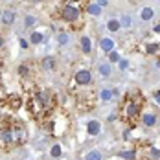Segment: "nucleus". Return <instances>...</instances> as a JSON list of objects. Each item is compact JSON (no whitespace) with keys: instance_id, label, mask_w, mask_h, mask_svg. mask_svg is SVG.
Masks as SVG:
<instances>
[{"instance_id":"1","label":"nucleus","mask_w":160,"mask_h":160,"mask_svg":"<svg viewBox=\"0 0 160 160\" xmlns=\"http://www.w3.org/2000/svg\"><path fill=\"white\" fill-rule=\"evenodd\" d=\"M123 114L129 122H134L142 116V98L138 92H132L129 94L127 103H125V109H123Z\"/></svg>"},{"instance_id":"2","label":"nucleus","mask_w":160,"mask_h":160,"mask_svg":"<svg viewBox=\"0 0 160 160\" xmlns=\"http://www.w3.org/2000/svg\"><path fill=\"white\" fill-rule=\"evenodd\" d=\"M32 101L39 107V109H41V111H48L50 107L53 105V96L50 94L48 90H39V92L33 96Z\"/></svg>"},{"instance_id":"3","label":"nucleus","mask_w":160,"mask_h":160,"mask_svg":"<svg viewBox=\"0 0 160 160\" xmlns=\"http://www.w3.org/2000/svg\"><path fill=\"white\" fill-rule=\"evenodd\" d=\"M61 18L66 20V22H70V24H74L79 18V8L76 4H64L61 8Z\"/></svg>"},{"instance_id":"4","label":"nucleus","mask_w":160,"mask_h":160,"mask_svg":"<svg viewBox=\"0 0 160 160\" xmlns=\"http://www.w3.org/2000/svg\"><path fill=\"white\" fill-rule=\"evenodd\" d=\"M9 131H11V140H13V145H20L24 144V140H26V131L24 127L20 125V123H11L9 125Z\"/></svg>"},{"instance_id":"5","label":"nucleus","mask_w":160,"mask_h":160,"mask_svg":"<svg viewBox=\"0 0 160 160\" xmlns=\"http://www.w3.org/2000/svg\"><path fill=\"white\" fill-rule=\"evenodd\" d=\"M0 147H2V149H9V147H13V140H11L9 125L0 127Z\"/></svg>"},{"instance_id":"6","label":"nucleus","mask_w":160,"mask_h":160,"mask_svg":"<svg viewBox=\"0 0 160 160\" xmlns=\"http://www.w3.org/2000/svg\"><path fill=\"white\" fill-rule=\"evenodd\" d=\"M74 81L78 83V85H88L90 81H92V74H90V70H87V68H81L76 72V78Z\"/></svg>"},{"instance_id":"7","label":"nucleus","mask_w":160,"mask_h":160,"mask_svg":"<svg viewBox=\"0 0 160 160\" xmlns=\"http://www.w3.org/2000/svg\"><path fill=\"white\" fill-rule=\"evenodd\" d=\"M99 131H101L99 122H96V120H90V122L87 123V132H88L90 136H96V134H99Z\"/></svg>"},{"instance_id":"8","label":"nucleus","mask_w":160,"mask_h":160,"mask_svg":"<svg viewBox=\"0 0 160 160\" xmlns=\"http://www.w3.org/2000/svg\"><path fill=\"white\" fill-rule=\"evenodd\" d=\"M142 123H144L145 127H153L157 123V116L151 114V112H145V114H142Z\"/></svg>"},{"instance_id":"9","label":"nucleus","mask_w":160,"mask_h":160,"mask_svg":"<svg viewBox=\"0 0 160 160\" xmlns=\"http://www.w3.org/2000/svg\"><path fill=\"white\" fill-rule=\"evenodd\" d=\"M99 46H101L103 52H109V53H111L112 50H114V41L109 39V37H103V39L99 41Z\"/></svg>"},{"instance_id":"10","label":"nucleus","mask_w":160,"mask_h":160,"mask_svg":"<svg viewBox=\"0 0 160 160\" xmlns=\"http://www.w3.org/2000/svg\"><path fill=\"white\" fill-rule=\"evenodd\" d=\"M2 22H4L6 26L13 24V22H15V11H11V9H8V11H2Z\"/></svg>"},{"instance_id":"11","label":"nucleus","mask_w":160,"mask_h":160,"mask_svg":"<svg viewBox=\"0 0 160 160\" xmlns=\"http://www.w3.org/2000/svg\"><path fill=\"white\" fill-rule=\"evenodd\" d=\"M81 50H83V53H88L92 50V41L88 37H83L81 39Z\"/></svg>"},{"instance_id":"12","label":"nucleus","mask_w":160,"mask_h":160,"mask_svg":"<svg viewBox=\"0 0 160 160\" xmlns=\"http://www.w3.org/2000/svg\"><path fill=\"white\" fill-rule=\"evenodd\" d=\"M107 28H109L111 32H118V30L122 28V22H120L118 18H111V20L107 22Z\"/></svg>"},{"instance_id":"13","label":"nucleus","mask_w":160,"mask_h":160,"mask_svg":"<svg viewBox=\"0 0 160 160\" xmlns=\"http://www.w3.org/2000/svg\"><path fill=\"white\" fill-rule=\"evenodd\" d=\"M42 41H44V35L39 32H33L32 37H30V42H33V44H41Z\"/></svg>"},{"instance_id":"14","label":"nucleus","mask_w":160,"mask_h":160,"mask_svg":"<svg viewBox=\"0 0 160 160\" xmlns=\"http://www.w3.org/2000/svg\"><path fill=\"white\" fill-rule=\"evenodd\" d=\"M87 13H90V15H99V13H101V8H99L98 4H87Z\"/></svg>"},{"instance_id":"15","label":"nucleus","mask_w":160,"mask_h":160,"mask_svg":"<svg viewBox=\"0 0 160 160\" xmlns=\"http://www.w3.org/2000/svg\"><path fill=\"white\" fill-rule=\"evenodd\" d=\"M53 64H55L53 57H44V59H42V68H44V70H53Z\"/></svg>"},{"instance_id":"16","label":"nucleus","mask_w":160,"mask_h":160,"mask_svg":"<svg viewBox=\"0 0 160 160\" xmlns=\"http://www.w3.org/2000/svg\"><path fill=\"white\" fill-rule=\"evenodd\" d=\"M158 50H160V44H158V42H149V44L145 46V52H147V53H151V55H153V53H157Z\"/></svg>"},{"instance_id":"17","label":"nucleus","mask_w":160,"mask_h":160,"mask_svg":"<svg viewBox=\"0 0 160 160\" xmlns=\"http://www.w3.org/2000/svg\"><path fill=\"white\" fill-rule=\"evenodd\" d=\"M99 96H101V101H111L112 98H114V96H112V90H111V88H103Z\"/></svg>"},{"instance_id":"18","label":"nucleus","mask_w":160,"mask_h":160,"mask_svg":"<svg viewBox=\"0 0 160 160\" xmlns=\"http://www.w3.org/2000/svg\"><path fill=\"white\" fill-rule=\"evenodd\" d=\"M61 153H63V149H61V145H59V144L52 145V151H50V155H52L53 158H59V157H61Z\"/></svg>"},{"instance_id":"19","label":"nucleus","mask_w":160,"mask_h":160,"mask_svg":"<svg viewBox=\"0 0 160 160\" xmlns=\"http://www.w3.org/2000/svg\"><path fill=\"white\" fill-rule=\"evenodd\" d=\"M99 74L103 78H109L111 76V64H99Z\"/></svg>"},{"instance_id":"20","label":"nucleus","mask_w":160,"mask_h":160,"mask_svg":"<svg viewBox=\"0 0 160 160\" xmlns=\"http://www.w3.org/2000/svg\"><path fill=\"white\" fill-rule=\"evenodd\" d=\"M18 74H20L22 78H28V76H30V66H28V64H20V66H18Z\"/></svg>"},{"instance_id":"21","label":"nucleus","mask_w":160,"mask_h":160,"mask_svg":"<svg viewBox=\"0 0 160 160\" xmlns=\"http://www.w3.org/2000/svg\"><path fill=\"white\" fill-rule=\"evenodd\" d=\"M142 18H144V20H151V18H153V9H151V8H144V9H142Z\"/></svg>"},{"instance_id":"22","label":"nucleus","mask_w":160,"mask_h":160,"mask_svg":"<svg viewBox=\"0 0 160 160\" xmlns=\"http://www.w3.org/2000/svg\"><path fill=\"white\" fill-rule=\"evenodd\" d=\"M109 61H111V63H120V61H122V57H120V53H118V52H114V50H112L111 53H109Z\"/></svg>"},{"instance_id":"23","label":"nucleus","mask_w":160,"mask_h":160,"mask_svg":"<svg viewBox=\"0 0 160 160\" xmlns=\"http://www.w3.org/2000/svg\"><path fill=\"white\" fill-rule=\"evenodd\" d=\"M87 160H101V153L99 151H90V153H87Z\"/></svg>"},{"instance_id":"24","label":"nucleus","mask_w":160,"mask_h":160,"mask_svg":"<svg viewBox=\"0 0 160 160\" xmlns=\"http://www.w3.org/2000/svg\"><path fill=\"white\" fill-rule=\"evenodd\" d=\"M120 157L122 158H129V160H132L136 155H134V151H120Z\"/></svg>"},{"instance_id":"25","label":"nucleus","mask_w":160,"mask_h":160,"mask_svg":"<svg viewBox=\"0 0 160 160\" xmlns=\"http://www.w3.org/2000/svg\"><path fill=\"white\" fill-rule=\"evenodd\" d=\"M59 42H61V44H66V42H68V35H66V33H59Z\"/></svg>"},{"instance_id":"26","label":"nucleus","mask_w":160,"mask_h":160,"mask_svg":"<svg viewBox=\"0 0 160 160\" xmlns=\"http://www.w3.org/2000/svg\"><path fill=\"white\" fill-rule=\"evenodd\" d=\"M33 24H35V17L28 15L26 17V26H33Z\"/></svg>"},{"instance_id":"27","label":"nucleus","mask_w":160,"mask_h":160,"mask_svg":"<svg viewBox=\"0 0 160 160\" xmlns=\"http://www.w3.org/2000/svg\"><path fill=\"white\" fill-rule=\"evenodd\" d=\"M151 155H153L155 158H160V151L158 149H155V147H151Z\"/></svg>"},{"instance_id":"28","label":"nucleus","mask_w":160,"mask_h":160,"mask_svg":"<svg viewBox=\"0 0 160 160\" xmlns=\"http://www.w3.org/2000/svg\"><path fill=\"white\" fill-rule=\"evenodd\" d=\"M96 4H98V6H99V8H105V6H107L109 2H107V0H98Z\"/></svg>"},{"instance_id":"29","label":"nucleus","mask_w":160,"mask_h":160,"mask_svg":"<svg viewBox=\"0 0 160 160\" xmlns=\"http://www.w3.org/2000/svg\"><path fill=\"white\" fill-rule=\"evenodd\" d=\"M155 101H157V105H160V90L155 92Z\"/></svg>"},{"instance_id":"30","label":"nucleus","mask_w":160,"mask_h":160,"mask_svg":"<svg viewBox=\"0 0 160 160\" xmlns=\"http://www.w3.org/2000/svg\"><path fill=\"white\" fill-rule=\"evenodd\" d=\"M20 46H22V48H28V41H26V39H20Z\"/></svg>"},{"instance_id":"31","label":"nucleus","mask_w":160,"mask_h":160,"mask_svg":"<svg viewBox=\"0 0 160 160\" xmlns=\"http://www.w3.org/2000/svg\"><path fill=\"white\" fill-rule=\"evenodd\" d=\"M123 24H125V26H129V24H131V18H129V17H125V18H123Z\"/></svg>"},{"instance_id":"32","label":"nucleus","mask_w":160,"mask_h":160,"mask_svg":"<svg viewBox=\"0 0 160 160\" xmlns=\"http://www.w3.org/2000/svg\"><path fill=\"white\" fill-rule=\"evenodd\" d=\"M120 66L122 68H127V61H120Z\"/></svg>"},{"instance_id":"33","label":"nucleus","mask_w":160,"mask_h":160,"mask_svg":"<svg viewBox=\"0 0 160 160\" xmlns=\"http://www.w3.org/2000/svg\"><path fill=\"white\" fill-rule=\"evenodd\" d=\"M155 32H157V33H160V24H157V26H155Z\"/></svg>"},{"instance_id":"34","label":"nucleus","mask_w":160,"mask_h":160,"mask_svg":"<svg viewBox=\"0 0 160 160\" xmlns=\"http://www.w3.org/2000/svg\"><path fill=\"white\" fill-rule=\"evenodd\" d=\"M4 46V37H0V48Z\"/></svg>"},{"instance_id":"35","label":"nucleus","mask_w":160,"mask_h":160,"mask_svg":"<svg viewBox=\"0 0 160 160\" xmlns=\"http://www.w3.org/2000/svg\"><path fill=\"white\" fill-rule=\"evenodd\" d=\"M157 66H158V68H160V59H158V61H157Z\"/></svg>"},{"instance_id":"36","label":"nucleus","mask_w":160,"mask_h":160,"mask_svg":"<svg viewBox=\"0 0 160 160\" xmlns=\"http://www.w3.org/2000/svg\"><path fill=\"white\" fill-rule=\"evenodd\" d=\"M0 72H2V61H0Z\"/></svg>"},{"instance_id":"37","label":"nucleus","mask_w":160,"mask_h":160,"mask_svg":"<svg viewBox=\"0 0 160 160\" xmlns=\"http://www.w3.org/2000/svg\"><path fill=\"white\" fill-rule=\"evenodd\" d=\"M0 15H2V11H0Z\"/></svg>"}]
</instances>
